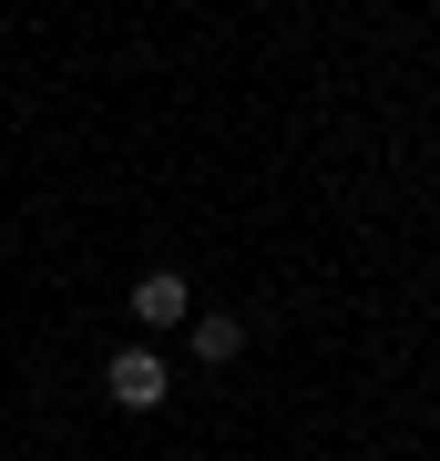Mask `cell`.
Returning <instances> with one entry per match:
<instances>
[{
    "label": "cell",
    "mask_w": 440,
    "mask_h": 461,
    "mask_svg": "<svg viewBox=\"0 0 440 461\" xmlns=\"http://www.w3.org/2000/svg\"><path fill=\"white\" fill-rule=\"evenodd\" d=\"M236 348H246V318L205 308V318H195V359H236Z\"/></svg>",
    "instance_id": "cell-3"
},
{
    "label": "cell",
    "mask_w": 440,
    "mask_h": 461,
    "mask_svg": "<svg viewBox=\"0 0 440 461\" xmlns=\"http://www.w3.org/2000/svg\"><path fill=\"white\" fill-rule=\"evenodd\" d=\"M103 390H113L123 411H164V390H175V359H164V348H113Z\"/></svg>",
    "instance_id": "cell-1"
},
{
    "label": "cell",
    "mask_w": 440,
    "mask_h": 461,
    "mask_svg": "<svg viewBox=\"0 0 440 461\" xmlns=\"http://www.w3.org/2000/svg\"><path fill=\"white\" fill-rule=\"evenodd\" d=\"M133 318H144V329H175V318H195V287H184L175 267H154V277H133Z\"/></svg>",
    "instance_id": "cell-2"
}]
</instances>
